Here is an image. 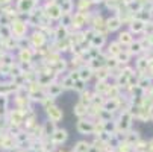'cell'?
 Listing matches in <instances>:
<instances>
[{
  "label": "cell",
  "mask_w": 153,
  "mask_h": 152,
  "mask_svg": "<svg viewBox=\"0 0 153 152\" xmlns=\"http://www.w3.org/2000/svg\"><path fill=\"white\" fill-rule=\"evenodd\" d=\"M91 12H83V11H74L73 12V26H71V31H82L85 28L90 26V17H91Z\"/></svg>",
  "instance_id": "1"
},
{
  "label": "cell",
  "mask_w": 153,
  "mask_h": 152,
  "mask_svg": "<svg viewBox=\"0 0 153 152\" xmlns=\"http://www.w3.org/2000/svg\"><path fill=\"white\" fill-rule=\"evenodd\" d=\"M11 29H12V37L17 40L26 38L29 35V25L23 18H15L11 25Z\"/></svg>",
  "instance_id": "2"
},
{
  "label": "cell",
  "mask_w": 153,
  "mask_h": 152,
  "mask_svg": "<svg viewBox=\"0 0 153 152\" xmlns=\"http://www.w3.org/2000/svg\"><path fill=\"white\" fill-rule=\"evenodd\" d=\"M27 38H29V43H30V46H32L33 49H39V47H42V46L49 44V37L42 32V31H39V29H33V31L27 35Z\"/></svg>",
  "instance_id": "3"
},
{
  "label": "cell",
  "mask_w": 153,
  "mask_h": 152,
  "mask_svg": "<svg viewBox=\"0 0 153 152\" xmlns=\"http://www.w3.org/2000/svg\"><path fill=\"white\" fill-rule=\"evenodd\" d=\"M132 122H134V116L129 110H121L120 116L117 119V126H118V133H127L132 128Z\"/></svg>",
  "instance_id": "4"
},
{
  "label": "cell",
  "mask_w": 153,
  "mask_h": 152,
  "mask_svg": "<svg viewBox=\"0 0 153 152\" xmlns=\"http://www.w3.org/2000/svg\"><path fill=\"white\" fill-rule=\"evenodd\" d=\"M76 129L82 136H94V120L90 117L77 119L76 122Z\"/></svg>",
  "instance_id": "5"
},
{
  "label": "cell",
  "mask_w": 153,
  "mask_h": 152,
  "mask_svg": "<svg viewBox=\"0 0 153 152\" xmlns=\"http://www.w3.org/2000/svg\"><path fill=\"white\" fill-rule=\"evenodd\" d=\"M39 5V0H17L15 2V8L18 11L20 15H29L36 6Z\"/></svg>",
  "instance_id": "6"
},
{
  "label": "cell",
  "mask_w": 153,
  "mask_h": 152,
  "mask_svg": "<svg viewBox=\"0 0 153 152\" xmlns=\"http://www.w3.org/2000/svg\"><path fill=\"white\" fill-rule=\"evenodd\" d=\"M35 55H36V49H33V47L18 49L17 61H18V64H33V58H35Z\"/></svg>",
  "instance_id": "7"
},
{
  "label": "cell",
  "mask_w": 153,
  "mask_h": 152,
  "mask_svg": "<svg viewBox=\"0 0 153 152\" xmlns=\"http://www.w3.org/2000/svg\"><path fill=\"white\" fill-rule=\"evenodd\" d=\"M46 116H47V120H50V122H55L56 125L62 120V117H64V111L61 110V108L55 103V105H52V106H49V108H46Z\"/></svg>",
  "instance_id": "8"
},
{
  "label": "cell",
  "mask_w": 153,
  "mask_h": 152,
  "mask_svg": "<svg viewBox=\"0 0 153 152\" xmlns=\"http://www.w3.org/2000/svg\"><path fill=\"white\" fill-rule=\"evenodd\" d=\"M127 50L130 52V55H132V56H135V58H137V56H141L143 53H146L149 49L144 46L143 40H134V41L129 44Z\"/></svg>",
  "instance_id": "9"
},
{
  "label": "cell",
  "mask_w": 153,
  "mask_h": 152,
  "mask_svg": "<svg viewBox=\"0 0 153 152\" xmlns=\"http://www.w3.org/2000/svg\"><path fill=\"white\" fill-rule=\"evenodd\" d=\"M50 140H52V143L55 146H61V145H64L65 142L68 140V131L64 129V128H56V131L53 133Z\"/></svg>",
  "instance_id": "10"
},
{
  "label": "cell",
  "mask_w": 153,
  "mask_h": 152,
  "mask_svg": "<svg viewBox=\"0 0 153 152\" xmlns=\"http://www.w3.org/2000/svg\"><path fill=\"white\" fill-rule=\"evenodd\" d=\"M103 110L109 111V113H117L118 110H121V100L120 97H106L103 102Z\"/></svg>",
  "instance_id": "11"
},
{
  "label": "cell",
  "mask_w": 153,
  "mask_h": 152,
  "mask_svg": "<svg viewBox=\"0 0 153 152\" xmlns=\"http://www.w3.org/2000/svg\"><path fill=\"white\" fill-rule=\"evenodd\" d=\"M46 91H47V96H49V97L56 99V97H59L65 90H64V87H62V84H61V82L53 81L52 84H49V85L46 87Z\"/></svg>",
  "instance_id": "12"
},
{
  "label": "cell",
  "mask_w": 153,
  "mask_h": 152,
  "mask_svg": "<svg viewBox=\"0 0 153 152\" xmlns=\"http://www.w3.org/2000/svg\"><path fill=\"white\" fill-rule=\"evenodd\" d=\"M46 15H47V17H49L52 21H59V20H61V17L64 15L61 5L56 2V3H53L52 6L46 8Z\"/></svg>",
  "instance_id": "13"
},
{
  "label": "cell",
  "mask_w": 153,
  "mask_h": 152,
  "mask_svg": "<svg viewBox=\"0 0 153 152\" xmlns=\"http://www.w3.org/2000/svg\"><path fill=\"white\" fill-rule=\"evenodd\" d=\"M106 26H108L109 32H118L123 28V21H121V18L117 14H114V15L106 18Z\"/></svg>",
  "instance_id": "14"
},
{
  "label": "cell",
  "mask_w": 153,
  "mask_h": 152,
  "mask_svg": "<svg viewBox=\"0 0 153 152\" xmlns=\"http://www.w3.org/2000/svg\"><path fill=\"white\" fill-rule=\"evenodd\" d=\"M127 29L132 32L134 35H140V34H144V29H146V21L140 20V18H135L130 21V23L127 25Z\"/></svg>",
  "instance_id": "15"
},
{
  "label": "cell",
  "mask_w": 153,
  "mask_h": 152,
  "mask_svg": "<svg viewBox=\"0 0 153 152\" xmlns=\"http://www.w3.org/2000/svg\"><path fill=\"white\" fill-rule=\"evenodd\" d=\"M70 34H71V29L65 28L62 25H58V26H55V31H53V41L65 40V38L70 37Z\"/></svg>",
  "instance_id": "16"
},
{
  "label": "cell",
  "mask_w": 153,
  "mask_h": 152,
  "mask_svg": "<svg viewBox=\"0 0 153 152\" xmlns=\"http://www.w3.org/2000/svg\"><path fill=\"white\" fill-rule=\"evenodd\" d=\"M117 41L120 43L123 47H129V44L134 41V34L130 32L129 29H126V31H120V34H118V37H117Z\"/></svg>",
  "instance_id": "17"
},
{
  "label": "cell",
  "mask_w": 153,
  "mask_h": 152,
  "mask_svg": "<svg viewBox=\"0 0 153 152\" xmlns=\"http://www.w3.org/2000/svg\"><path fill=\"white\" fill-rule=\"evenodd\" d=\"M77 70H79V76H80V79L85 81L86 84H88V82L94 78V70L88 66V64H83V66H80Z\"/></svg>",
  "instance_id": "18"
},
{
  "label": "cell",
  "mask_w": 153,
  "mask_h": 152,
  "mask_svg": "<svg viewBox=\"0 0 153 152\" xmlns=\"http://www.w3.org/2000/svg\"><path fill=\"white\" fill-rule=\"evenodd\" d=\"M149 64H150V61H149V58L146 56V53H143L141 56H137V59H135V72H138V73L143 75V73L147 70Z\"/></svg>",
  "instance_id": "19"
},
{
  "label": "cell",
  "mask_w": 153,
  "mask_h": 152,
  "mask_svg": "<svg viewBox=\"0 0 153 152\" xmlns=\"http://www.w3.org/2000/svg\"><path fill=\"white\" fill-rule=\"evenodd\" d=\"M108 49H106V55L108 56H117L123 49H126V47H123L121 44H120V43L115 40V41H111V43H108Z\"/></svg>",
  "instance_id": "20"
},
{
  "label": "cell",
  "mask_w": 153,
  "mask_h": 152,
  "mask_svg": "<svg viewBox=\"0 0 153 152\" xmlns=\"http://www.w3.org/2000/svg\"><path fill=\"white\" fill-rule=\"evenodd\" d=\"M73 114L77 117V119H83V117H88V106L83 105L82 102H76L74 106H73Z\"/></svg>",
  "instance_id": "21"
},
{
  "label": "cell",
  "mask_w": 153,
  "mask_h": 152,
  "mask_svg": "<svg viewBox=\"0 0 153 152\" xmlns=\"http://www.w3.org/2000/svg\"><path fill=\"white\" fill-rule=\"evenodd\" d=\"M109 84L108 81H96V85L93 87V91L94 94H100V96H105L106 97V93L109 90Z\"/></svg>",
  "instance_id": "22"
},
{
  "label": "cell",
  "mask_w": 153,
  "mask_h": 152,
  "mask_svg": "<svg viewBox=\"0 0 153 152\" xmlns=\"http://www.w3.org/2000/svg\"><path fill=\"white\" fill-rule=\"evenodd\" d=\"M106 44H108V37H105L102 34H96L94 38L90 41V46L96 47V49H103Z\"/></svg>",
  "instance_id": "23"
},
{
  "label": "cell",
  "mask_w": 153,
  "mask_h": 152,
  "mask_svg": "<svg viewBox=\"0 0 153 152\" xmlns=\"http://www.w3.org/2000/svg\"><path fill=\"white\" fill-rule=\"evenodd\" d=\"M93 99H94V91H93V88H86V90H83V91L79 94V102H82V103L86 105V106H90V105L93 103Z\"/></svg>",
  "instance_id": "24"
},
{
  "label": "cell",
  "mask_w": 153,
  "mask_h": 152,
  "mask_svg": "<svg viewBox=\"0 0 153 152\" xmlns=\"http://www.w3.org/2000/svg\"><path fill=\"white\" fill-rule=\"evenodd\" d=\"M55 131H56V123L55 122L46 120L44 123H42V136H44L46 139H50Z\"/></svg>",
  "instance_id": "25"
},
{
  "label": "cell",
  "mask_w": 153,
  "mask_h": 152,
  "mask_svg": "<svg viewBox=\"0 0 153 152\" xmlns=\"http://www.w3.org/2000/svg\"><path fill=\"white\" fill-rule=\"evenodd\" d=\"M76 11H83V12H90L91 8L94 6L91 0H76Z\"/></svg>",
  "instance_id": "26"
},
{
  "label": "cell",
  "mask_w": 153,
  "mask_h": 152,
  "mask_svg": "<svg viewBox=\"0 0 153 152\" xmlns=\"http://www.w3.org/2000/svg\"><path fill=\"white\" fill-rule=\"evenodd\" d=\"M117 59H118V62H120V66H127V64L130 62V59H132V55H130V52L127 50V47L126 49H123L117 56H115Z\"/></svg>",
  "instance_id": "27"
},
{
  "label": "cell",
  "mask_w": 153,
  "mask_h": 152,
  "mask_svg": "<svg viewBox=\"0 0 153 152\" xmlns=\"http://www.w3.org/2000/svg\"><path fill=\"white\" fill-rule=\"evenodd\" d=\"M138 87H140L141 90H144V91H149L152 87H153V79L147 78L146 75H141L140 79H138Z\"/></svg>",
  "instance_id": "28"
},
{
  "label": "cell",
  "mask_w": 153,
  "mask_h": 152,
  "mask_svg": "<svg viewBox=\"0 0 153 152\" xmlns=\"http://www.w3.org/2000/svg\"><path fill=\"white\" fill-rule=\"evenodd\" d=\"M94 78H96V81H109V78H111V70L106 69V67H102V69L94 72Z\"/></svg>",
  "instance_id": "29"
},
{
  "label": "cell",
  "mask_w": 153,
  "mask_h": 152,
  "mask_svg": "<svg viewBox=\"0 0 153 152\" xmlns=\"http://www.w3.org/2000/svg\"><path fill=\"white\" fill-rule=\"evenodd\" d=\"M91 148V143L90 142H86V140H79L76 142V145L73 146L71 152H88Z\"/></svg>",
  "instance_id": "30"
},
{
  "label": "cell",
  "mask_w": 153,
  "mask_h": 152,
  "mask_svg": "<svg viewBox=\"0 0 153 152\" xmlns=\"http://www.w3.org/2000/svg\"><path fill=\"white\" fill-rule=\"evenodd\" d=\"M59 3V2H58ZM61 8H62V12L64 14H73L76 11V5H74V0H65V2H61L59 3Z\"/></svg>",
  "instance_id": "31"
},
{
  "label": "cell",
  "mask_w": 153,
  "mask_h": 152,
  "mask_svg": "<svg viewBox=\"0 0 153 152\" xmlns=\"http://www.w3.org/2000/svg\"><path fill=\"white\" fill-rule=\"evenodd\" d=\"M126 8L129 9V12H130V14H134V15H135L137 12H140V11L144 8V5L140 2V0H130V2L126 5Z\"/></svg>",
  "instance_id": "32"
},
{
  "label": "cell",
  "mask_w": 153,
  "mask_h": 152,
  "mask_svg": "<svg viewBox=\"0 0 153 152\" xmlns=\"http://www.w3.org/2000/svg\"><path fill=\"white\" fill-rule=\"evenodd\" d=\"M121 94H123V88H120V87L114 82V84L109 85V90L106 93V97H120Z\"/></svg>",
  "instance_id": "33"
},
{
  "label": "cell",
  "mask_w": 153,
  "mask_h": 152,
  "mask_svg": "<svg viewBox=\"0 0 153 152\" xmlns=\"http://www.w3.org/2000/svg\"><path fill=\"white\" fill-rule=\"evenodd\" d=\"M124 140L127 143H130V145H135L138 140H141V136H140L138 131H130L129 129L127 133H124Z\"/></svg>",
  "instance_id": "34"
},
{
  "label": "cell",
  "mask_w": 153,
  "mask_h": 152,
  "mask_svg": "<svg viewBox=\"0 0 153 152\" xmlns=\"http://www.w3.org/2000/svg\"><path fill=\"white\" fill-rule=\"evenodd\" d=\"M135 18H140V20H143V21H146V23H149V21H152L153 20V12H150V11H147V9H141L140 12H137L135 14Z\"/></svg>",
  "instance_id": "35"
},
{
  "label": "cell",
  "mask_w": 153,
  "mask_h": 152,
  "mask_svg": "<svg viewBox=\"0 0 153 152\" xmlns=\"http://www.w3.org/2000/svg\"><path fill=\"white\" fill-rule=\"evenodd\" d=\"M105 67L109 69V70H115V69L120 67V62H118V59L115 56H108V59L105 62Z\"/></svg>",
  "instance_id": "36"
},
{
  "label": "cell",
  "mask_w": 153,
  "mask_h": 152,
  "mask_svg": "<svg viewBox=\"0 0 153 152\" xmlns=\"http://www.w3.org/2000/svg\"><path fill=\"white\" fill-rule=\"evenodd\" d=\"M59 25L71 29V26H73V14H64L59 20Z\"/></svg>",
  "instance_id": "37"
},
{
  "label": "cell",
  "mask_w": 153,
  "mask_h": 152,
  "mask_svg": "<svg viewBox=\"0 0 153 152\" xmlns=\"http://www.w3.org/2000/svg\"><path fill=\"white\" fill-rule=\"evenodd\" d=\"M14 59L15 56L12 55V52H3V56H2V66H14Z\"/></svg>",
  "instance_id": "38"
},
{
  "label": "cell",
  "mask_w": 153,
  "mask_h": 152,
  "mask_svg": "<svg viewBox=\"0 0 153 152\" xmlns=\"http://www.w3.org/2000/svg\"><path fill=\"white\" fill-rule=\"evenodd\" d=\"M88 87H86V82L85 81H82V79H77V81H74V85H73V91L74 93H77V94H80L83 90H86Z\"/></svg>",
  "instance_id": "39"
},
{
  "label": "cell",
  "mask_w": 153,
  "mask_h": 152,
  "mask_svg": "<svg viewBox=\"0 0 153 152\" xmlns=\"http://www.w3.org/2000/svg\"><path fill=\"white\" fill-rule=\"evenodd\" d=\"M61 84L64 87V90H71L73 91V85H74V81L68 76V75H65L62 79H61Z\"/></svg>",
  "instance_id": "40"
},
{
  "label": "cell",
  "mask_w": 153,
  "mask_h": 152,
  "mask_svg": "<svg viewBox=\"0 0 153 152\" xmlns=\"http://www.w3.org/2000/svg\"><path fill=\"white\" fill-rule=\"evenodd\" d=\"M12 37L11 26H0V40H8Z\"/></svg>",
  "instance_id": "41"
},
{
  "label": "cell",
  "mask_w": 153,
  "mask_h": 152,
  "mask_svg": "<svg viewBox=\"0 0 153 152\" xmlns=\"http://www.w3.org/2000/svg\"><path fill=\"white\" fill-rule=\"evenodd\" d=\"M12 18L8 15V14H5V12H0V26H11L12 25Z\"/></svg>",
  "instance_id": "42"
},
{
  "label": "cell",
  "mask_w": 153,
  "mask_h": 152,
  "mask_svg": "<svg viewBox=\"0 0 153 152\" xmlns=\"http://www.w3.org/2000/svg\"><path fill=\"white\" fill-rule=\"evenodd\" d=\"M8 103H9V97L5 96V94H0V113H3L6 110Z\"/></svg>",
  "instance_id": "43"
},
{
  "label": "cell",
  "mask_w": 153,
  "mask_h": 152,
  "mask_svg": "<svg viewBox=\"0 0 153 152\" xmlns=\"http://www.w3.org/2000/svg\"><path fill=\"white\" fill-rule=\"evenodd\" d=\"M150 34H153V20L146 23V29H144V35H150Z\"/></svg>",
  "instance_id": "44"
},
{
  "label": "cell",
  "mask_w": 153,
  "mask_h": 152,
  "mask_svg": "<svg viewBox=\"0 0 153 152\" xmlns=\"http://www.w3.org/2000/svg\"><path fill=\"white\" fill-rule=\"evenodd\" d=\"M143 75H146V76H147V78H150V79H153V62H150V64H149L147 70H146Z\"/></svg>",
  "instance_id": "45"
},
{
  "label": "cell",
  "mask_w": 153,
  "mask_h": 152,
  "mask_svg": "<svg viewBox=\"0 0 153 152\" xmlns=\"http://www.w3.org/2000/svg\"><path fill=\"white\" fill-rule=\"evenodd\" d=\"M146 152H153V139H150V140H149V143H147V149H146Z\"/></svg>",
  "instance_id": "46"
},
{
  "label": "cell",
  "mask_w": 153,
  "mask_h": 152,
  "mask_svg": "<svg viewBox=\"0 0 153 152\" xmlns=\"http://www.w3.org/2000/svg\"><path fill=\"white\" fill-rule=\"evenodd\" d=\"M91 2H93V5H94V6H97V5H103L105 0H91Z\"/></svg>",
  "instance_id": "47"
},
{
  "label": "cell",
  "mask_w": 153,
  "mask_h": 152,
  "mask_svg": "<svg viewBox=\"0 0 153 152\" xmlns=\"http://www.w3.org/2000/svg\"><path fill=\"white\" fill-rule=\"evenodd\" d=\"M3 52H5V50L0 49V64H2V56H3Z\"/></svg>",
  "instance_id": "48"
},
{
  "label": "cell",
  "mask_w": 153,
  "mask_h": 152,
  "mask_svg": "<svg viewBox=\"0 0 153 152\" xmlns=\"http://www.w3.org/2000/svg\"><path fill=\"white\" fill-rule=\"evenodd\" d=\"M56 152H70V151H65V149H58Z\"/></svg>",
  "instance_id": "49"
},
{
  "label": "cell",
  "mask_w": 153,
  "mask_h": 152,
  "mask_svg": "<svg viewBox=\"0 0 153 152\" xmlns=\"http://www.w3.org/2000/svg\"><path fill=\"white\" fill-rule=\"evenodd\" d=\"M17 152H26V149H25V148H21V149H18Z\"/></svg>",
  "instance_id": "50"
},
{
  "label": "cell",
  "mask_w": 153,
  "mask_h": 152,
  "mask_svg": "<svg viewBox=\"0 0 153 152\" xmlns=\"http://www.w3.org/2000/svg\"><path fill=\"white\" fill-rule=\"evenodd\" d=\"M140 2H141V3H143V5H144V3H146V2H147V0H140Z\"/></svg>",
  "instance_id": "51"
},
{
  "label": "cell",
  "mask_w": 153,
  "mask_h": 152,
  "mask_svg": "<svg viewBox=\"0 0 153 152\" xmlns=\"http://www.w3.org/2000/svg\"><path fill=\"white\" fill-rule=\"evenodd\" d=\"M152 120H153V111H152Z\"/></svg>",
  "instance_id": "52"
}]
</instances>
